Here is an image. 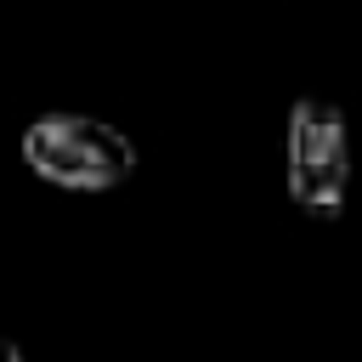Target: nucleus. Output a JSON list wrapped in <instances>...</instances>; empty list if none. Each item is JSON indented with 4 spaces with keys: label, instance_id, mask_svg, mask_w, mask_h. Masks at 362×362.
Instances as JSON below:
<instances>
[{
    "label": "nucleus",
    "instance_id": "obj_1",
    "mask_svg": "<svg viewBox=\"0 0 362 362\" xmlns=\"http://www.w3.org/2000/svg\"><path fill=\"white\" fill-rule=\"evenodd\" d=\"M23 164L57 192H113L136 175L141 153L113 119L57 107L23 124Z\"/></svg>",
    "mask_w": 362,
    "mask_h": 362
},
{
    "label": "nucleus",
    "instance_id": "obj_3",
    "mask_svg": "<svg viewBox=\"0 0 362 362\" xmlns=\"http://www.w3.org/2000/svg\"><path fill=\"white\" fill-rule=\"evenodd\" d=\"M0 362H23V345H17V339H6V334H0Z\"/></svg>",
    "mask_w": 362,
    "mask_h": 362
},
{
    "label": "nucleus",
    "instance_id": "obj_2",
    "mask_svg": "<svg viewBox=\"0 0 362 362\" xmlns=\"http://www.w3.org/2000/svg\"><path fill=\"white\" fill-rule=\"evenodd\" d=\"M283 192L294 209L334 221L351 198V119L328 96H300L283 124Z\"/></svg>",
    "mask_w": 362,
    "mask_h": 362
}]
</instances>
